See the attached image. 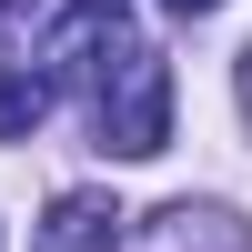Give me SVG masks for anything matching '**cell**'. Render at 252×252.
Segmentation results:
<instances>
[{"mask_svg":"<svg viewBox=\"0 0 252 252\" xmlns=\"http://www.w3.org/2000/svg\"><path fill=\"white\" fill-rule=\"evenodd\" d=\"M91 111H101V152L152 161L161 141H172V71H161V51L121 40V51H111V71L91 81Z\"/></svg>","mask_w":252,"mask_h":252,"instance_id":"6da1fadb","label":"cell"},{"mask_svg":"<svg viewBox=\"0 0 252 252\" xmlns=\"http://www.w3.org/2000/svg\"><path fill=\"white\" fill-rule=\"evenodd\" d=\"M131 40V10L121 0H71V20L51 31V81H71V91H91L101 71H111V51Z\"/></svg>","mask_w":252,"mask_h":252,"instance_id":"7a4b0ae2","label":"cell"},{"mask_svg":"<svg viewBox=\"0 0 252 252\" xmlns=\"http://www.w3.org/2000/svg\"><path fill=\"white\" fill-rule=\"evenodd\" d=\"M40 252H121V212L101 192H61L40 222Z\"/></svg>","mask_w":252,"mask_h":252,"instance_id":"3957f363","label":"cell"},{"mask_svg":"<svg viewBox=\"0 0 252 252\" xmlns=\"http://www.w3.org/2000/svg\"><path fill=\"white\" fill-rule=\"evenodd\" d=\"M161 252H252V222H232V212H161Z\"/></svg>","mask_w":252,"mask_h":252,"instance_id":"277c9868","label":"cell"},{"mask_svg":"<svg viewBox=\"0 0 252 252\" xmlns=\"http://www.w3.org/2000/svg\"><path fill=\"white\" fill-rule=\"evenodd\" d=\"M51 121V81L40 71H0V141H31Z\"/></svg>","mask_w":252,"mask_h":252,"instance_id":"5b68a950","label":"cell"},{"mask_svg":"<svg viewBox=\"0 0 252 252\" xmlns=\"http://www.w3.org/2000/svg\"><path fill=\"white\" fill-rule=\"evenodd\" d=\"M161 10H192V20H202V10H222V0H161Z\"/></svg>","mask_w":252,"mask_h":252,"instance_id":"8992f818","label":"cell"},{"mask_svg":"<svg viewBox=\"0 0 252 252\" xmlns=\"http://www.w3.org/2000/svg\"><path fill=\"white\" fill-rule=\"evenodd\" d=\"M242 101H252V51H242Z\"/></svg>","mask_w":252,"mask_h":252,"instance_id":"52a82bcc","label":"cell"}]
</instances>
